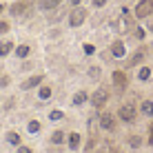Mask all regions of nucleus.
<instances>
[{"mask_svg": "<svg viewBox=\"0 0 153 153\" xmlns=\"http://www.w3.org/2000/svg\"><path fill=\"white\" fill-rule=\"evenodd\" d=\"M84 20H87V9L84 7H73L69 11V18H67V22H69V27L78 29L84 25Z\"/></svg>", "mask_w": 153, "mask_h": 153, "instance_id": "f257e3e1", "label": "nucleus"}, {"mask_svg": "<svg viewBox=\"0 0 153 153\" xmlns=\"http://www.w3.org/2000/svg\"><path fill=\"white\" fill-rule=\"evenodd\" d=\"M109 102V91L104 87H100V89H96L93 91V96H91V104H93V109H104V104Z\"/></svg>", "mask_w": 153, "mask_h": 153, "instance_id": "f03ea898", "label": "nucleus"}, {"mask_svg": "<svg viewBox=\"0 0 153 153\" xmlns=\"http://www.w3.org/2000/svg\"><path fill=\"white\" fill-rule=\"evenodd\" d=\"M133 13H135V18H149V16L153 13V0H140L138 4H135V9H133Z\"/></svg>", "mask_w": 153, "mask_h": 153, "instance_id": "7ed1b4c3", "label": "nucleus"}, {"mask_svg": "<svg viewBox=\"0 0 153 153\" xmlns=\"http://www.w3.org/2000/svg\"><path fill=\"white\" fill-rule=\"evenodd\" d=\"M111 80H113V87L115 89H120V91H124L126 87H129V78H126V73L122 69H115L111 73Z\"/></svg>", "mask_w": 153, "mask_h": 153, "instance_id": "20e7f679", "label": "nucleus"}, {"mask_svg": "<svg viewBox=\"0 0 153 153\" xmlns=\"http://www.w3.org/2000/svg\"><path fill=\"white\" fill-rule=\"evenodd\" d=\"M135 115H138V113H135V107H133V104H122V107L118 109V118L122 120V122H133Z\"/></svg>", "mask_w": 153, "mask_h": 153, "instance_id": "39448f33", "label": "nucleus"}, {"mask_svg": "<svg viewBox=\"0 0 153 153\" xmlns=\"http://www.w3.org/2000/svg\"><path fill=\"white\" fill-rule=\"evenodd\" d=\"M42 82H45V73H36V76H29L27 80L20 84V89H22V91H31V89L40 87Z\"/></svg>", "mask_w": 153, "mask_h": 153, "instance_id": "423d86ee", "label": "nucleus"}, {"mask_svg": "<svg viewBox=\"0 0 153 153\" xmlns=\"http://www.w3.org/2000/svg\"><path fill=\"white\" fill-rule=\"evenodd\" d=\"M109 53H111L115 60H122V58L126 56V47H124V42H122V40H113V42H111V47H109Z\"/></svg>", "mask_w": 153, "mask_h": 153, "instance_id": "0eeeda50", "label": "nucleus"}, {"mask_svg": "<svg viewBox=\"0 0 153 153\" xmlns=\"http://www.w3.org/2000/svg\"><path fill=\"white\" fill-rule=\"evenodd\" d=\"M100 126H102V129H107V131H113V129H115V118H113V113L104 111L102 115H100Z\"/></svg>", "mask_w": 153, "mask_h": 153, "instance_id": "6e6552de", "label": "nucleus"}, {"mask_svg": "<svg viewBox=\"0 0 153 153\" xmlns=\"http://www.w3.org/2000/svg\"><path fill=\"white\" fill-rule=\"evenodd\" d=\"M29 7V2L27 0H18V2H13L11 7H9V13L13 16V18H18V16H22L25 13V9Z\"/></svg>", "mask_w": 153, "mask_h": 153, "instance_id": "1a4fd4ad", "label": "nucleus"}, {"mask_svg": "<svg viewBox=\"0 0 153 153\" xmlns=\"http://www.w3.org/2000/svg\"><path fill=\"white\" fill-rule=\"evenodd\" d=\"M87 100H91V96H89V93L84 91V89H80V91H76V93H73L71 104H73V107H82V104L87 102Z\"/></svg>", "mask_w": 153, "mask_h": 153, "instance_id": "9d476101", "label": "nucleus"}, {"mask_svg": "<svg viewBox=\"0 0 153 153\" xmlns=\"http://www.w3.org/2000/svg\"><path fill=\"white\" fill-rule=\"evenodd\" d=\"M62 4V0H38V7L42 9V11H53V9H58Z\"/></svg>", "mask_w": 153, "mask_h": 153, "instance_id": "9b49d317", "label": "nucleus"}, {"mask_svg": "<svg viewBox=\"0 0 153 153\" xmlns=\"http://www.w3.org/2000/svg\"><path fill=\"white\" fill-rule=\"evenodd\" d=\"M13 51H16V58H20V60H27L31 56V47L29 45H18Z\"/></svg>", "mask_w": 153, "mask_h": 153, "instance_id": "f8f14e48", "label": "nucleus"}, {"mask_svg": "<svg viewBox=\"0 0 153 153\" xmlns=\"http://www.w3.org/2000/svg\"><path fill=\"white\" fill-rule=\"evenodd\" d=\"M13 49H16V47H13L11 40H0V58H7Z\"/></svg>", "mask_w": 153, "mask_h": 153, "instance_id": "ddd939ff", "label": "nucleus"}, {"mask_svg": "<svg viewBox=\"0 0 153 153\" xmlns=\"http://www.w3.org/2000/svg\"><path fill=\"white\" fill-rule=\"evenodd\" d=\"M51 93H53V89H51L49 84H40V89H38V98L40 100H49Z\"/></svg>", "mask_w": 153, "mask_h": 153, "instance_id": "4468645a", "label": "nucleus"}, {"mask_svg": "<svg viewBox=\"0 0 153 153\" xmlns=\"http://www.w3.org/2000/svg\"><path fill=\"white\" fill-rule=\"evenodd\" d=\"M67 140H69V149H73V151L80 146V133H76V131L69 133V138H67Z\"/></svg>", "mask_w": 153, "mask_h": 153, "instance_id": "2eb2a0df", "label": "nucleus"}, {"mask_svg": "<svg viewBox=\"0 0 153 153\" xmlns=\"http://www.w3.org/2000/svg\"><path fill=\"white\" fill-rule=\"evenodd\" d=\"M67 140V135H65V131H53V133H51V142H53V144H62V142Z\"/></svg>", "mask_w": 153, "mask_h": 153, "instance_id": "dca6fc26", "label": "nucleus"}, {"mask_svg": "<svg viewBox=\"0 0 153 153\" xmlns=\"http://www.w3.org/2000/svg\"><path fill=\"white\" fill-rule=\"evenodd\" d=\"M7 142L11 146H20V142H22V140H20V135L16 133V131H9V133H7Z\"/></svg>", "mask_w": 153, "mask_h": 153, "instance_id": "f3484780", "label": "nucleus"}, {"mask_svg": "<svg viewBox=\"0 0 153 153\" xmlns=\"http://www.w3.org/2000/svg\"><path fill=\"white\" fill-rule=\"evenodd\" d=\"M140 111L144 113V115H153V102H151V100H144L142 107H140Z\"/></svg>", "mask_w": 153, "mask_h": 153, "instance_id": "a211bd4d", "label": "nucleus"}, {"mask_svg": "<svg viewBox=\"0 0 153 153\" xmlns=\"http://www.w3.org/2000/svg\"><path fill=\"white\" fill-rule=\"evenodd\" d=\"M142 60H144V51H135L133 58L129 60V67H135V65H138V62H142Z\"/></svg>", "mask_w": 153, "mask_h": 153, "instance_id": "6ab92c4d", "label": "nucleus"}, {"mask_svg": "<svg viewBox=\"0 0 153 153\" xmlns=\"http://www.w3.org/2000/svg\"><path fill=\"white\" fill-rule=\"evenodd\" d=\"M149 78H151V69L149 67H142V69L138 71V80L144 82V80H149Z\"/></svg>", "mask_w": 153, "mask_h": 153, "instance_id": "aec40b11", "label": "nucleus"}, {"mask_svg": "<svg viewBox=\"0 0 153 153\" xmlns=\"http://www.w3.org/2000/svg\"><path fill=\"white\" fill-rule=\"evenodd\" d=\"M27 131H29L31 135H33V133H38V131H40V122H38V120H31V122L27 124Z\"/></svg>", "mask_w": 153, "mask_h": 153, "instance_id": "412c9836", "label": "nucleus"}, {"mask_svg": "<svg viewBox=\"0 0 153 153\" xmlns=\"http://www.w3.org/2000/svg\"><path fill=\"white\" fill-rule=\"evenodd\" d=\"M9 29H11V25H9V20H0V36L9 33Z\"/></svg>", "mask_w": 153, "mask_h": 153, "instance_id": "4be33fe9", "label": "nucleus"}, {"mask_svg": "<svg viewBox=\"0 0 153 153\" xmlns=\"http://www.w3.org/2000/svg\"><path fill=\"white\" fill-rule=\"evenodd\" d=\"M89 78H91V80H98L100 78V67H89Z\"/></svg>", "mask_w": 153, "mask_h": 153, "instance_id": "5701e85b", "label": "nucleus"}, {"mask_svg": "<svg viewBox=\"0 0 153 153\" xmlns=\"http://www.w3.org/2000/svg\"><path fill=\"white\" fill-rule=\"evenodd\" d=\"M65 118V113L58 111V109H53V111H49V120H62Z\"/></svg>", "mask_w": 153, "mask_h": 153, "instance_id": "b1692460", "label": "nucleus"}, {"mask_svg": "<svg viewBox=\"0 0 153 153\" xmlns=\"http://www.w3.org/2000/svg\"><path fill=\"white\" fill-rule=\"evenodd\" d=\"M107 2H109V0H91V4H93L96 9H102V7H104Z\"/></svg>", "mask_w": 153, "mask_h": 153, "instance_id": "393cba45", "label": "nucleus"}, {"mask_svg": "<svg viewBox=\"0 0 153 153\" xmlns=\"http://www.w3.org/2000/svg\"><path fill=\"white\" fill-rule=\"evenodd\" d=\"M129 144L133 146V149H135V146H140V138H138V135H131V138H129Z\"/></svg>", "mask_w": 153, "mask_h": 153, "instance_id": "a878e982", "label": "nucleus"}, {"mask_svg": "<svg viewBox=\"0 0 153 153\" xmlns=\"http://www.w3.org/2000/svg\"><path fill=\"white\" fill-rule=\"evenodd\" d=\"M93 51H96V47H93V45H84V53H87V56H91Z\"/></svg>", "mask_w": 153, "mask_h": 153, "instance_id": "bb28decb", "label": "nucleus"}, {"mask_svg": "<svg viewBox=\"0 0 153 153\" xmlns=\"http://www.w3.org/2000/svg\"><path fill=\"white\" fill-rule=\"evenodd\" d=\"M18 153H33V151H31L29 146H22V144H20V146H18Z\"/></svg>", "mask_w": 153, "mask_h": 153, "instance_id": "cd10ccee", "label": "nucleus"}, {"mask_svg": "<svg viewBox=\"0 0 153 153\" xmlns=\"http://www.w3.org/2000/svg\"><path fill=\"white\" fill-rule=\"evenodd\" d=\"M135 38H140V40H142V38H144V29H140V27H138V29H135Z\"/></svg>", "mask_w": 153, "mask_h": 153, "instance_id": "c85d7f7f", "label": "nucleus"}, {"mask_svg": "<svg viewBox=\"0 0 153 153\" xmlns=\"http://www.w3.org/2000/svg\"><path fill=\"white\" fill-rule=\"evenodd\" d=\"M7 84H9V76H2L0 78V87H7Z\"/></svg>", "mask_w": 153, "mask_h": 153, "instance_id": "c756f323", "label": "nucleus"}, {"mask_svg": "<svg viewBox=\"0 0 153 153\" xmlns=\"http://www.w3.org/2000/svg\"><path fill=\"white\" fill-rule=\"evenodd\" d=\"M69 4H71V7H80L82 0H69Z\"/></svg>", "mask_w": 153, "mask_h": 153, "instance_id": "7c9ffc66", "label": "nucleus"}, {"mask_svg": "<svg viewBox=\"0 0 153 153\" xmlns=\"http://www.w3.org/2000/svg\"><path fill=\"white\" fill-rule=\"evenodd\" d=\"M149 144L153 146V124H151V131H149Z\"/></svg>", "mask_w": 153, "mask_h": 153, "instance_id": "2f4dec72", "label": "nucleus"}, {"mask_svg": "<svg viewBox=\"0 0 153 153\" xmlns=\"http://www.w3.org/2000/svg\"><path fill=\"white\" fill-rule=\"evenodd\" d=\"M4 9H7V7H4V4H2V2H0V13H2V11H4Z\"/></svg>", "mask_w": 153, "mask_h": 153, "instance_id": "473e14b6", "label": "nucleus"}]
</instances>
